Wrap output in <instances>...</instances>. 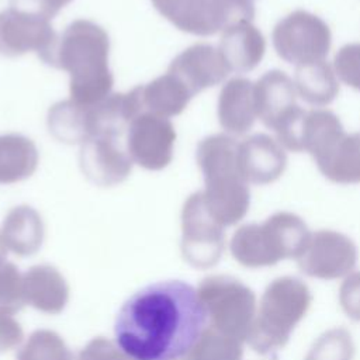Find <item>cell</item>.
<instances>
[{"label":"cell","instance_id":"cell-1","mask_svg":"<svg viewBox=\"0 0 360 360\" xmlns=\"http://www.w3.org/2000/svg\"><path fill=\"white\" fill-rule=\"evenodd\" d=\"M197 290L180 280L149 284L129 297L115 321V342L129 360H180L205 330Z\"/></svg>","mask_w":360,"mask_h":360},{"label":"cell","instance_id":"cell-2","mask_svg":"<svg viewBox=\"0 0 360 360\" xmlns=\"http://www.w3.org/2000/svg\"><path fill=\"white\" fill-rule=\"evenodd\" d=\"M108 52V34L93 21L76 20L42 60L69 73L70 100L94 105L111 94L114 84Z\"/></svg>","mask_w":360,"mask_h":360},{"label":"cell","instance_id":"cell-3","mask_svg":"<svg viewBox=\"0 0 360 360\" xmlns=\"http://www.w3.org/2000/svg\"><path fill=\"white\" fill-rule=\"evenodd\" d=\"M195 158L204 176L208 211L222 226L235 225L250 204L249 183L238 166V142L224 134L207 136L198 143Z\"/></svg>","mask_w":360,"mask_h":360},{"label":"cell","instance_id":"cell-4","mask_svg":"<svg viewBox=\"0 0 360 360\" xmlns=\"http://www.w3.org/2000/svg\"><path fill=\"white\" fill-rule=\"evenodd\" d=\"M311 302V291L302 280L291 276L274 278L260 298L246 342L256 353L274 359L288 343Z\"/></svg>","mask_w":360,"mask_h":360},{"label":"cell","instance_id":"cell-5","mask_svg":"<svg viewBox=\"0 0 360 360\" xmlns=\"http://www.w3.org/2000/svg\"><path fill=\"white\" fill-rule=\"evenodd\" d=\"M309 236L311 232L301 217L281 211L262 224L239 226L231 239V252L245 267H269L284 259H297Z\"/></svg>","mask_w":360,"mask_h":360},{"label":"cell","instance_id":"cell-6","mask_svg":"<svg viewBox=\"0 0 360 360\" xmlns=\"http://www.w3.org/2000/svg\"><path fill=\"white\" fill-rule=\"evenodd\" d=\"M198 297L217 330L246 342L256 316V295L238 278L211 276L201 281Z\"/></svg>","mask_w":360,"mask_h":360},{"label":"cell","instance_id":"cell-7","mask_svg":"<svg viewBox=\"0 0 360 360\" xmlns=\"http://www.w3.org/2000/svg\"><path fill=\"white\" fill-rule=\"evenodd\" d=\"M155 8L180 31L194 35H212L228 27L252 21V0H152Z\"/></svg>","mask_w":360,"mask_h":360},{"label":"cell","instance_id":"cell-8","mask_svg":"<svg viewBox=\"0 0 360 360\" xmlns=\"http://www.w3.org/2000/svg\"><path fill=\"white\" fill-rule=\"evenodd\" d=\"M271 38L277 55L295 66L323 60L332 44L328 24L305 10H295L281 18Z\"/></svg>","mask_w":360,"mask_h":360},{"label":"cell","instance_id":"cell-9","mask_svg":"<svg viewBox=\"0 0 360 360\" xmlns=\"http://www.w3.org/2000/svg\"><path fill=\"white\" fill-rule=\"evenodd\" d=\"M181 250L186 260L197 267L218 263L224 246V226L208 211L202 191L191 194L181 211Z\"/></svg>","mask_w":360,"mask_h":360},{"label":"cell","instance_id":"cell-10","mask_svg":"<svg viewBox=\"0 0 360 360\" xmlns=\"http://www.w3.org/2000/svg\"><path fill=\"white\" fill-rule=\"evenodd\" d=\"M300 270L308 277L335 280L350 274L357 263V248L345 233L321 229L311 236L297 257Z\"/></svg>","mask_w":360,"mask_h":360},{"label":"cell","instance_id":"cell-11","mask_svg":"<svg viewBox=\"0 0 360 360\" xmlns=\"http://www.w3.org/2000/svg\"><path fill=\"white\" fill-rule=\"evenodd\" d=\"M127 131L125 146L134 163L146 170H162L172 162L176 131L169 118L142 111Z\"/></svg>","mask_w":360,"mask_h":360},{"label":"cell","instance_id":"cell-12","mask_svg":"<svg viewBox=\"0 0 360 360\" xmlns=\"http://www.w3.org/2000/svg\"><path fill=\"white\" fill-rule=\"evenodd\" d=\"M319 172L338 184L360 183V134H347L342 122L329 128L312 146Z\"/></svg>","mask_w":360,"mask_h":360},{"label":"cell","instance_id":"cell-13","mask_svg":"<svg viewBox=\"0 0 360 360\" xmlns=\"http://www.w3.org/2000/svg\"><path fill=\"white\" fill-rule=\"evenodd\" d=\"M58 39L49 20L8 7L0 11V53L21 56L37 52L44 59Z\"/></svg>","mask_w":360,"mask_h":360},{"label":"cell","instance_id":"cell-14","mask_svg":"<svg viewBox=\"0 0 360 360\" xmlns=\"http://www.w3.org/2000/svg\"><path fill=\"white\" fill-rule=\"evenodd\" d=\"M132 165L121 135H96L82 143L80 167L84 176L97 186L110 187L124 181Z\"/></svg>","mask_w":360,"mask_h":360},{"label":"cell","instance_id":"cell-15","mask_svg":"<svg viewBox=\"0 0 360 360\" xmlns=\"http://www.w3.org/2000/svg\"><path fill=\"white\" fill-rule=\"evenodd\" d=\"M193 96L219 84L229 73V69L218 48L208 44H195L179 53L169 66Z\"/></svg>","mask_w":360,"mask_h":360},{"label":"cell","instance_id":"cell-16","mask_svg":"<svg viewBox=\"0 0 360 360\" xmlns=\"http://www.w3.org/2000/svg\"><path fill=\"white\" fill-rule=\"evenodd\" d=\"M238 166L249 184H270L283 176L287 153L276 138L256 134L238 143Z\"/></svg>","mask_w":360,"mask_h":360},{"label":"cell","instance_id":"cell-17","mask_svg":"<svg viewBox=\"0 0 360 360\" xmlns=\"http://www.w3.org/2000/svg\"><path fill=\"white\" fill-rule=\"evenodd\" d=\"M218 49L229 72L246 73L262 62L266 39L252 21H240L221 32Z\"/></svg>","mask_w":360,"mask_h":360},{"label":"cell","instance_id":"cell-18","mask_svg":"<svg viewBox=\"0 0 360 360\" xmlns=\"http://www.w3.org/2000/svg\"><path fill=\"white\" fill-rule=\"evenodd\" d=\"M257 118L270 129L277 121L297 105V89L294 80L281 70L266 72L253 83Z\"/></svg>","mask_w":360,"mask_h":360},{"label":"cell","instance_id":"cell-19","mask_svg":"<svg viewBox=\"0 0 360 360\" xmlns=\"http://www.w3.org/2000/svg\"><path fill=\"white\" fill-rule=\"evenodd\" d=\"M257 120L253 83L245 77H233L221 89L218 97V121L232 134H246Z\"/></svg>","mask_w":360,"mask_h":360},{"label":"cell","instance_id":"cell-20","mask_svg":"<svg viewBox=\"0 0 360 360\" xmlns=\"http://www.w3.org/2000/svg\"><path fill=\"white\" fill-rule=\"evenodd\" d=\"M139 93L142 110L165 118L181 114L188 101L194 97L190 90L169 72L145 86H139Z\"/></svg>","mask_w":360,"mask_h":360},{"label":"cell","instance_id":"cell-21","mask_svg":"<svg viewBox=\"0 0 360 360\" xmlns=\"http://www.w3.org/2000/svg\"><path fill=\"white\" fill-rule=\"evenodd\" d=\"M294 84L297 94L314 107H325L339 94V79L325 59L297 66Z\"/></svg>","mask_w":360,"mask_h":360},{"label":"cell","instance_id":"cell-22","mask_svg":"<svg viewBox=\"0 0 360 360\" xmlns=\"http://www.w3.org/2000/svg\"><path fill=\"white\" fill-rule=\"evenodd\" d=\"M38 149L27 136L0 135V184H13L34 174L38 167Z\"/></svg>","mask_w":360,"mask_h":360},{"label":"cell","instance_id":"cell-23","mask_svg":"<svg viewBox=\"0 0 360 360\" xmlns=\"http://www.w3.org/2000/svg\"><path fill=\"white\" fill-rule=\"evenodd\" d=\"M44 226L38 212L28 207L20 205L13 208L3 224L1 238L7 248L18 255L34 253L42 242Z\"/></svg>","mask_w":360,"mask_h":360},{"label":"cell","instance_id":"cell-24","mask_svg":"<svg viewBox=\"0 0 360 360\" xmlns=\"http://www.w3.org/2000/svg\"><path fill=\"white\" fill-rule=\"evenodd\" d=\"M25 300L35 308L58 312L68 298V287L59 273L48 266L32 267L24 278Z\"/></svg>","mask_w":360,"mask_h":360},{"label":"cell","instance_id":"cell-25","mask_svg":"<svg viewBox=\"0 0 360 360\" xmlns=\"http://www.w3.org/2000/svg\"><path fill=\"white\" fill-rule=\"evenodd\" d=\"M49 132L65 143H83L91 138L89 105H80L73 100L53 104L48 111Z\"/></svg>","mask_w":360,"mask_h":360},{"label":"cell","instance_id":"cell-26","mask_svg":"<svg viewBox=\"0 0 360 360\" xmlns=\"http://www.w3.org/2000/svg\"><path fill=\"white\" fill-rule=\"evenodd\" d=\"M242 342L210 326L202 332L187 360H242Z\"/></svg>","mask_w":360,"mask_h":360},{"label":"cell","instance_id":"cell-27","mask_svg":"<svg viewBox=\"0 0 360 360\" xmlns=\"http://www.w3.org/2000/svg\"><path fill=\"white\" fill-rule=\"evenodd\" d=\"M356 347L346 328L323 332L312 345L305 360H353Z\"/></svg>","mask_w":360,"mask_h":360},{"label":"cell","instance_id":"cell-28","mask_svg":"<svg viewBox=\"0 0 360 360\" xmlns=\"http://www.w3.org/2000/svg\"><path fill=\"white\" fill-rule=\"evenodd\" d=\"M18 360H72V354L58 335L42 330L31 336Z\"/></svg>","mask_w":360,"mask_h":360},{"label":"cell","instance_id":"cell-29","mask_svg":"<svg viewBox=\"0 0 360 360\" xmlns=\"http://www.w3.org/2000/svg\"><path fill=\"white\" fill-rule=\"evenodd\" d=\"M25 301L24 280L17 269L10 263L0 266V315L20 309Z\"/></svg>","mask_w":360,"mask_h":360},{"label":"cell","instance_id":"cell-30","mask_svg":"<svg viewBox=\"0 0 360 360\" xmlns=\"http://www.w3.org/2000/svg\"><path fill=\"white\" fill-rule=\"evenodd\" d=\"M333 69L340 82L360 91V42L343 45L335 55Z\"/></svg>","mask_w":360,"mask_h":360},{"label":"cell","instance_id":"cell-31","mask_svg":"<svg viewBox=\"0 0 360 360\" xmlns=\"http://www.w3.org/2000/svg\"><path fill=\"white\" fill-rule=\"evenodd\" d=\"M339 304L350 319L360 322V271L345 277L339 288Z\"/></svg>","mask_w":360,"mask_h":360},{"label":"cell","instance_id":"cell-32","mask_svg":"<svg viewBox=\"0 0 360 360\" xmlns=\"http://www.w3.org/2000/svg\"><path fill=\"white\" fill-rule=\"evenodd\" d=\"M70 1L72 0H11L10 7L51 20Z\"/></svg>","mask_w":360,"mask_h":360},{"label":"cell","instance_id":"cell-33","mask_svg":"<svg viewBox=\"0 0 360 360\" xmlns=\"http://www.w3.org/2000/svg\"><path fill=\"white\" fill-rule=\"evenodd\" d=\"M77 360H129L122 352L120 353L108 340L94 339L79 354Z\"/></svg>","mask_w":360,"mask_h":360},{"label":"cell","instance_id":"cell-34","mask_svg":"<svg viewBox=\"0 0 360 360\" xmlns=\"http://www.w3.org/2000/svg\"><path fill=\"white\" fill-rule=\"evenodd\" d=\"M6 250H7V246H6V243H4V240H3V238L0 235V264H1L3 259H4V256H6Z\"/></svg>","mask_w":360,"mask_h":360}]
</instances>
